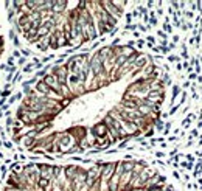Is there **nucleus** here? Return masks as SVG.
I'll use <instances>...</instances> for the list:
<instances>
[{
    "mask_svg": "<svg viewBox=\"0 0 202 191\" xmlns=\"http://www.w3.org/2000/svg\"><path fill=\"white\" fill-rule=\"evenodd\" d=\"M93 132H95V135H96L98 138H103L104 135H107L109 129H107V126L104 124V123H98V124L93 127Z\"/></svg>",
    "mask_w": 202,
    "mask_h": 191,
    "instance_id": "nucleus-1",
    "label": "nucleus"
}]
</instances>
